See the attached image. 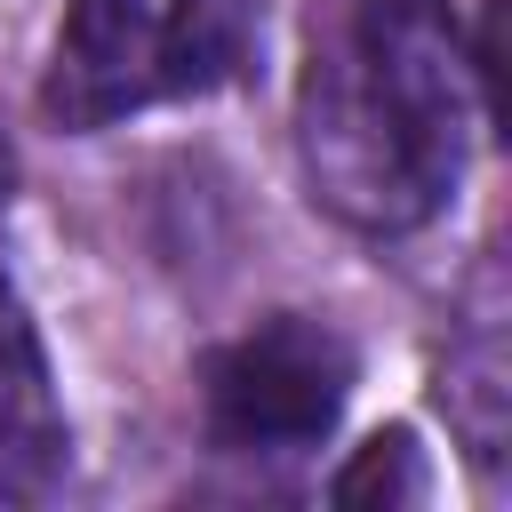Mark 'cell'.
Returning a JSON list of instances; mask_svg holds the SVG:
<instances>
[{
    "label": "cell",
    "mask_w": 512,
    "mask_h": 512,
    "mask_svg": "<svg viewBox=\"0 0 512 512\" xmlns=\"http://www.w3.org/2000/svg\"><path fill=\"white\" fill-rule=\"evenodd\" d=\"M160 96V16L152 0H72L56 32V64L40 80V112L72 136H96Z\"/></svg>",
    "instance_id": "cell-3"
},
{
    "label": "cell",
    "mask_w": 512,
    "mask_h": 512,
    "mask_svg": "<svg viewBox=\"0 0 512 512\" xmlns=\"http://www.w3.org/2000/svg\"><path fill=\"white\" fill-rule=\"evenodd\" d=\"M312 192L360 232L432 224L464 176V48L440 0H352L304 72Z\"/></svg>",
    "instance_id": "cell-1"
},
{
    "label": "cell",
    "mask_w": 512,
    "mask_h": 512,
    "mask_svg": "<svg viewBox=\"0 0 512 512\" xmlns=\"http://www.w3.org/2000/svg\"><path fill=\"white\" fill-rule=\"evenodd\" d=\"M264 0H168L160 16V96H216L256 72Z\"/></svg>",
    "instance_id": "cell-5"
},
{
    "label": "cell",
    "mask_w": 512,
    "mask_h": 512,
    "mask_svg": "<svg viewBox=\"0 0 512 512\" xmlns=\"http://www.w3.org/2000/svg\"><path fill=\"white\" fill-rule=\"evenodd\" d=\"M440 400L456 416V432L472 440V456H496L504 448V416H512V384H504V352L496 336L448 352V376H440Z\"/></svg>",
    "instance_id": "cell-7"
},
{
    "label": "cell",
    "mask_w": 512,
    "mask_h": 512,
    "mask_svg": "<svg viewBox=\"0 0 512 512\" xmlns=\"http://www.w3.org/2000/svg\"><path fill=\"white\" fill-rule=\"evenodd\" d=\"M424 488H432V472H424V448H416L408 424L368 432V440L344 456V472L328 480V496H336L344 512H408V504H424Z\"/></svg>",
    "instance_id": "cell-6"
},
{
    "label": "cell",
    "mask_w": 512,
    "mask_h": 512,
    "mask_svg": "<svg viewBox=\"0 0 512 512\" xmlns=\"http://www.w3.org/2000/svg\"><path fill=\"white\" fill-rule=\"evenodd\" d=\"M64 408L48 384L40 328L24 320L16 288L0 280V496H40L64 472Z\"/></svg>",
    "instance_id": "cell-4"
},
{
    "label": "cell",
    "mask_w": 512,
    "mask_h": 512,
    "mask_svg": "<svg viewBox=\"0 0 512 512\" xmlns=\"http://www.w3.org/2000/svg\"><path fill=\"white\" fill-rule=\"evenodd\" d=\"M352 344L312 312H272L208 360V424L224 448H320L352 400Z\"/></svg>",
    "instance_id": "cell-2"
},
{
    "label": "cell",
    "mask_w": 512,
    "mask_h": 512,
    "mask_svg": "<svg viewBox=\"0 0 512 512\" xmlns=\"http://www.w3.org/2000/svg\"><path fill=\"white\" fill-rule=\"evenodd\" d=\"M8 192H16V144H8V128H0V208H8Z\"/></svg>",
    "instance_id": "cell-8"
}]
</instances>
